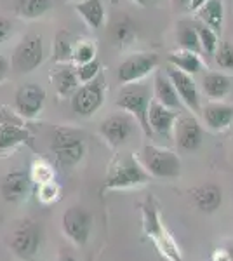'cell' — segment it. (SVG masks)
Returning a JSON list of instances; mask_svg holds the SVG:
<instances>
[{"instance_id": "obj_14", "label": "cell", "mask_w": 233, "mask_h": 261, "mask_svg": "<svg viewBox=\"0 0 233 261\" xmlns=\"http://www.w3.org/2000/svg\"><path fill=\"white\" fill-rule=\"evenodd\" d=\"M33 188V181L30 178V172L23 169H16L7 172L0 181V195L6 202L18 204L23 202L30 195Z\"/></svg>"}, {"instance_id": "obj_29", "label": "cell", "mask_w": 233, "mask_h": 261, "mask_svg": "<svg viewBox=\"0 0 233 261\" xmlns=\"http://www.w3.org/2000/svg\"><path fill=\"white\" fill-rule=\"evenodd\" d=\"M176 37H177V42H179L181 49L192 50V53H197V54L202 53L200 42H198V33H197L195 24H190V23H186V21H181V23L177 24Z\"/></svg>"}, {"instance_id": "obj_6", "label": "cell", "mask_w": 233, "mask_h": 261, "mask_svg": "<svg viewBox=\"0 0 233 261\" xmlns=\"http://www.w3.org/2000/svg\"><path fill=\"white\" fill-rule=\"evenodd\" d=\"M12 252L21 259H33L42 246V226L33 220H23L9 235Z\"/></svg>"}, {"instance_id": "obj_30", "label": "cell", "mask_w": 233, "mask_h": 261, "mask_svg": "<svg viewBox=\"0 0 233 261\" xmlns=\"http://www.w3.org/2000/svg\"><path fill=\"white\" fill-rule=\"evenodd\" d=\"M33 190H35L37 200H39L42 205L58 204V202L61 200V195H63V188H61V185H59L56 179L47 181V183L35 185V187H33Z\"/></svg>"}, {"instance_id": "obj_10", "label": "cell", "mask_w": 233, "mask_h": 261, "mask_svg": "<svg viewBox=\"0 0 233 261\" xmlns=\"http://www.w3.org/2000/svg\"><path fill=\"white\" fill-rule=\"evenodd\" d=\"M134 125H138L134 117H131L125 112L117 113V115H112L101 122L99 134L112 148H118V146L125 145L129 141V138L133 136Z\"/></svg>"}, {"instance_id": "obj_39", "label": "cell", "mask_w": 233, "mask_h": 261, "mask_svg": "<svg viewBox=\"0 0 233 261\" xmlns=\"http://www.w3.org/2000/svg\"><path fill=\"white\" fill-rule=\"evenodd\" d=\"M207 2H209V0H192V2H190V11L197 12L202 6H205Z\"/></svg>"}, {"instance_id": "obj_23", "label": "cell", "mask_w": 233, "mask_h": 261, "mask_svg": "<svg viewBox=\"0 0 233 261\" xmlns=\"http://www.w3.org/2000/svg\"><path fill=\"white\" fill-rule=\"evenodd\" d=\"M50 79H53V82H54V86H56V91H58L59 96L73 94V92L77 91L79 86H80L77 68L70 66L68 63L54 71V73L50 75Z\"/></svg>"}, {"instance_id": "obj_11", "label": "cell", "mask_w": 233, "mask_h": 261, "mask_svg": "<svg viewBox=\"0 0 233 261\" xmlns=\"http://www.w3.org/2000/svg\"><path fill=\"white\" fill-rule=\"evenodd\" d=\"M159 66V56L153 53H138L133 54L131 58L122 63L118 66V81L122 84H134L143 81L145 77L151 73V71H157L155 68Z\"/></svg>"}, {"instance_id": "obj_40", "label": "cell", "mask_w": 233, "mask_h": 261, "mask_svg": "<svg viewBox=\"0 0 233 261\" xmlns=\"http://www.w3.org/2000/svg\"><path fill=\"white\" fill-rule=\"evenodd\" d=\"M58 261H79L75 256H71V254H68V252H61L59 254V259Z\"/></svg>"}, {"instance_id": "obj_24", "label": "cell", "mask_w": 233, "mask_h": 261, "mask_svg": "<svg viewBox=\"0 0 233 261\" xmlns=\"http://www.w3.org/2000/svg\"><path fill=\"white\" fill-rule=\"evenodd\" d=\"M198 19L209 27L211 30H214L218 35H221L223 23H224V6L223 0H209L205 6H202L197 11Z\"/></svg>"}, {"instance_id": "obj_35", "label": "cell", "mask_w": 233, "mask_h": 261, "mask_svg": "<svg viewBox=\"0 0 233 261\" xmlns=\"http://www.w3.org/2000/svg\"><path fill=\"white\" fill-rule=\"evenodd\" d=\"M101 73V63L97 60L82 63V65L77 66V75H79V81L82 84H87L91 81H94L97 75Z\"/></svg>"}, {"instance_id": "obj_20", "label": "cell", "mask_w": 233, "mask_h": 261, "mask_svg": "<svg viewBox=\"0 0 233 261\" xmlns=\"http://www.w3.org/2000/svg\"><path fill=\"white\" fill-rule=\"evenodd\" d=\"M32 140V133L21 124H16V122L0 124V151L14 150L19 145H30Z\"/></svg>"}, {"instance_id": "obj_41", "label": "cell", "mask_w": 233, "mask_h": 261, "mask_svg": "<svg viewBox=\"0 0 233 261\" xmlns=\"http://www.w3.org/2000/svg\"><path fill=\"white\" fill-rule=\"evenodd\" d=\"M190 2H192V0H174L176 6H179L181 9H188V11H190Z\"/></svg>"}, {"instance_id": "obj_33", "label": "cell", "mask_w": 233, "mask_h": 261, "mask_svg": "<svg viewBox=\"0 0 233 261\" xmlns=\"http://www.w3.org/2000/svg\"><path fill=\"white\" fill-rule=\"evenodd\" d=\"M96 60V44L91 40H80L77 42L73 49V61L77 65H82V63L92 61Z\"/></svg>"}, {"instance_id": "obj_36", "label": "cell", "mask_w": 233, "mask_h": 261, "mask_svg": "<svg viewBox=\"0 0 233 261\" xmlns=\"http://www.w3.org/2000/svg\"><path fill=\"white\" fill-rule=\"evenodd\" d=\"M209 261H233V246L218 247L211 252Z\"/></svg>"}, {"instance_id": "obj_8", "label": "cell", "mask_w": 233, "mask_h": 261, "mask_svg": "<svg viewBox=\"0 0 233 261\" xmlns=\"http://www.w3.org/2000/svg\"><path fill=\"white\" fill-rule=\"evenodd\" d=\"M105 91H107L105 77L99 73L94 81L79 86V89L71 94V110L79 117H86V119L92 117L103 107Z\"/></svg>"}, {"instance_id": "obj_19", "label": "cell", "mask_w": 233, "mask_h": 261, "mask_svg": "<svg viewBox=\"0 0 233 261\" xmlns=\"http://www.w3.org/2000/svg\"><path fill=\"white\" fill-rule=\"evenodd\" d=\"M153 98L155 101H159L160 105H164V107L179 112L181 99H179V96H177V91H176L174 84L171 82V79H169V75L164 73L162 70L155 71Z\"/></svg>"}, {"instance_id": "obj_37", "label": "cell", "mask_w": 233, "mask_h": 261, "mask_svg": "<svg viewBox=\"0 0 233 261\" xmlns=\"http://www.w3.org/2000/svg\"><path fill=\"white\" fill-rule=\"evenodd\" d=\"M11 33H12V23L7 18L0 16V44L9 39Z\"/></svg>"}, {"instance_id": "obj_22", "label": "cell", "mask_w": 233, "mask_h": 261, "mask_svg": "<svg viewBox=\"0 0 233 261\" xmlns=\"http://www.w3.org/2000/svg\"><path fill=\"white\" fill-rule=\"evenodd\" d=\"M75 11L80 14V18L86 21L89 28H92V30L103 28L105 19H107V12H105L101 0H82V2H77Z\"/></svg>"}, {"instance_id": "obj_15", "label": "cell", "mask_w": 233, "mask_h": 261, "mask_svg": "<svg viewBox=\"0 0 233 261\" xmlns=\"http://www.w3.org/2000/svg\"><path fill=\"white\" fill-rule=\"evenodd\" d=\"M174 140L176 145L185 151H195L204 143V129L200 122L192 115L177 117L174 125Z\"/></svg>"}, {"instance_id": "obj_27", "label": "cell", "mask_w": 233, "mask_h": 261, "mask_svg": "<svg viewBox=\"0 0 233 261\" xmlns=\"http://www.w3.org/2000/svg\"><path fill=\"white\" fill-rule=\"evenodd\" d=\"M53 0H18L16 14L24 19H39L50 11Z\"/></svg>"}, {"instance_id": "obj_4", "label": "cell", "mask_w": 233, "mask_h": 261, "mask_svg": "<svg viewBox=\"0 0 233 261\" xmlns=\"http://www.w3.org/2000/svg\"><path fill=\"white\" fill-rule=\"evenodd\" d=\"M150 179L151 176L141 166L139 159L129 153L120 159L115 166H112L103 183V190H125V188L143 187Z\"/></svg>"}, {"instance_id": "obj_1", "label": "cell", "mask_w": 233, "mask_h": 261, "mask_svg": "<svg viewBox=\"0 0 233 261\" xmlns=\"http://www.w3.org/2000/svg\"><path fill=\"white\" fill-rule=\"evenodd\" d=\"M141 220L143 233L155 246L160 258H164L165 261H183L179 244L176 242L174 235L164 223L159 204L153 197H148L145 202H141Z\"/></svg>"}, {"instance_id": "obj_7", "label": "cell", "mask_w": 233, "mask_h": 261, "mask_svg": "<svg viewBox=\"0 0 233 261\" xmlns=\"http://www.w3.org/2000/svg\"><path fill=\"white\" fill-rule=\"evenodd\" d=\"M92 213L82 205H71L61 216V230L65 237L75 246H86L92 233Z\"/></svg>"}, {"instance_id": "obj_38", "label": "cell", "mask_w": 233, "mask_h": 261, "mask_svg": "<svg viewBox=\"0 0 233 261\" xmlns=\"http://www.w3.org/2000/svg\"><path fill=\"white\" fill-rule=\"evenodd\" d=\"M9 61H7V58H4L2 54H0V82H4L7 79V73H9Z\"/></svg>"}, {"instance_id": "obj_12", "label": "cell", "mask_w": 233, "mask_h": 261, "mask_svg": "<svg viewBox=\"0 0 233 261\" xmlns=\"http://www.w3.org/2000/svg\"><path fill=\"white\" fill-rule=\"evenodd\" d=\"M45 105V91L37 84H24L16 91L14 108L19 117L33 120L40 115Z\"/></svg>"}, {"instance_id": "obj_21", "label": "cell", "mask_w": 233, "mask_h": 261, "mask_svg": "<svg viewBox=\"0 0 233 261\" xmlns=\"http://www.w3.org/2000/svg\"><path fill=\"white\" fill-rule=\"evenodd\" d=\"M202 89L213 101H221L230 94L231 79L224 73L211 71V73H205L204 79H202Z\"/></svg>"}, {"instance_id": "obj_43", "label": "cell", "mask_w": 233, "mask_h": 261, "mask_svg": "<svg viewBox=\"0 0 233 261\" xmlns=\"http://www.w3.org/2000/svg\"><path fill=\"white\" fill-rule=\"evenodd\" d=\"M68 2H82V0H68Z\"/></svg>"}, {"instance_id": "obj_13", "label": "cell", "mask_w": 233, "mask_h": 261, "mask_svg": "<svg viewBox=\"0 0 233 261\" xmlns=\"http://www.w3.org/2000/svg\"><path fill=\"white\" fill-rule=\"evenodd\" d=\"M165 73L169 75L171 82L174 84L181 103H183L188 110H192L193 113H200L202 112L200 94H198L197 84L193 81V75L185 73V71L177 70L176 66H167Z\"/></svg>"}, {"instance_id": "obj_2", "label": "cell", "mask_w": 233, "mask_h": 261, "mask_svg": "<svg viewBox=\"0 0 233 261\" xmlns=\"http://www.w3.org/2000/svg\"><path fill=\"white\" fill-rule=\"evenodd\" d=\"M153 101V86L150 84H125L117 94L115 105L122 108V112L129 113L134 117L138 125L145 133V136H153L150 129V122H148V112H150V105Z\"/></svg>"}, {"instance_id": "obj_26", "label": "cell", "mask_w": 233, "mask_h": 261, "mask_svg": "<svg viewBox=\"0 0 233 261\" xmlns=\"http://www.w3.org/2000/svg\"><path fill=\"white\" fill-rule=\"evenodd\" d=\"M167 61L171 63V66H176L177 70L185 71L188 75H197L198 71L204 70V63H202L200 56L197 53H192V50H176V53H171L167 56Z\"/></svg>"}, {"instance_id": "obj_3", "label": "cell", "mask_w": 233, "mask_h": 261, "mask_svg": "<svg viewBox=\"0 0 233 261\" xmlns=\"http://www.w3.org/2000/svg\"><path fill=\"white\" fill-rule=\"evenodd\" d=\"M50 150L61 167H75L86 155V138L77 129L59 125L54 129Z\"/></svg>"}, {"instance_id": "obj_42", "label": "cell", "mask_w": 233, "mask_h": 261, "mask_svg": "<svg viewBox=\"0 0 233 261\" xmlns=\"http://www.w3.org/2000/svg\"><path fill=\"white\" fill-rule=\"evenodd\" d=\"M133 2H136L138 6H141V7H146V6H150L153 0H133Z\"/></svg>"}, {"instance_id": "obj_28", "label": "cell", "mask_w": 233, "mask_h": 261, "mask_svg": "<svg viewBox=\"0 0 233 261\" xmlns=\"http://www.w3.org/2000/svg\"><path fill=\"white\" fill-rule=\"evenodd\" d=\"M75 40L71 37V33L66 30L58 32L56 40H54V61L58 65H66L68 61H73V49H75Z\"/></svg>"}, {"instance_id": "obj_34", "label": "cell", "mask_w": 233, "mask_h": 261, "mask_svg": "<svg viewBox=\"0 0 233 261\" xmlns=\"http://www.w3.org/2000/svg\"><path fill=\"white\" fill-rule=\"evenodd\" d=\"M219 68L233 71V42H223L214 54Z\"/></svg>"}, {"instance_id": "obj_25", "label": "cell", "mask_w": 233, "mask_h": 261, "mask_svg": "<svg viewBox=\"0 0 233 261\" xmlns=\"http://www.w3.org/2000/svg\"><path fill=\"white\" fill-rule=\"evenodd\" d=\"M110 37H112L113 45H117V47H127L138 37L136 27H134V23L127 16H120V18H117L112 23Z\"/></svg>"}, {"instance_id": "obj_5", "label": "cell", "mask_w": 233, "mask_h": 261, "mask_svg": "<svg viewBox=\"0 0 233 261\" xmlns=\"http://www.w3.org/2000/svg\"><path fill=\"white\" fill-rule=\"evenodd\" d=\"M139 162L151 178L174 179L181 174V159L169 148L157 145H145L139 153Z\"/></svg>"}, {"instance_id": "obj_9", "label": "cell", "mask_w": 233, "mask_h": 261, "mask_svg": "<svg viewBox=\"0 0 233 261\" xmlns=\"http://www.w3.org/2000/svg\"><path fill=\"white\" fill-rule=\"evenodd\" d=\"M44 58L45 50L42 37L37 33H30V35L23 37L19 44L16 45L14 53H12L11 66L18 73H30L44 63Z\"/></svg>"}, {"instance_id": "obj_16", "label": "cell", "mask_w": 233, "mask_h": 261, "mask_svg": "<svg viewBox=\"0 0 233 261\" xmlns=\"http://www.w3.org/2000/svg\"><path fill=\"white\" fill-rule=\"evenodd\" d=\"M179 117V112L160 105L159 101H151L150 112H148V122H150L151 133L165 140H174V125Z\"/></svg>"}, {"instance_id": "obj_18", "label": "cell", "mask_w": 233, "mask_h": 261, "mask_svg": "<svg viewBox=\"0 0 233 261\" xmlns=\"http://www.w3.org/2000/svg\"><path fill=\"white\" fill-rule=\"evenodd\" d=\"M202 119L213 130H224L233 122V107L223 101H211L202 108Z\"/></svg>"}, {"instance_id": "obj_32", "label": "cell", "mask_w": 233, "mask_h": 261, "mask_svg": "<svg viewBox=\"0 0 233 261\" xmlns=\"http://www.w3.org/2000/svg\"><path fill=\"white\" fill-rule=\"evenodd\" d=\"M195 28H197L198 33V42H200L202 53L207 54V56H214L219 47V35L214 30H211L209 27H205L204 23H197Z\"/></svg>"}, {"instance_id": "obj_31", "label": "cell", "mask_w": 233, "mask_h": 261, "mask_svg": "<svg viewBox=\"0 0 233 261\" xmlns=\"http://www.w3.org/2000/svg\"><path fill=\"white\" fill-rule=\"evenodd\" d=\"M30 178L33 181V187L40 183H47V181L56 179V171H54L53 164L45 159H37L33 161L32 167H30Z\"/></svg>"}, {"instance_id": "obj_17", "label": "cell", "mask_w": 233, "mask_h": 261, "mask_svg": "<svg viewBox=\"0 0 233 261\" xmlns=\"http://www.w3.org/2000/svg\"><path fill=\"white\" fill-rule=\"evenodd\" d=\"M192 199L195 207L200 213L213 214L223 204V190L216 183H204L192 190Z\"/></svg>"}]
</instances>
